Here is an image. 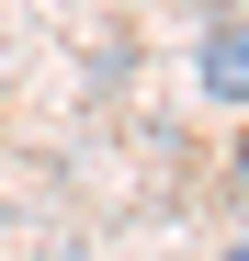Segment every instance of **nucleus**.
<instances>
[{
  "label": "nucleus",
  "mask_w": 249,
  "mask_h": 261,
  "mask_svg": "<svg viewBox=\"0 0 249 261\" xmlns=\"http://www.w3.org/2000/svg\"><path fill=\"white\" fill-rule=\"evenodd\" d=\"M193 80H204V102L249 114V23H204V46H193Z\"/></svg>",
  "instance_id": "f257e3e1"
},
{
  "label": "nucleus",
  "mask_w": 249,
  "mask_h": 261,
  "mask_svg": "<svg viewBox=\"0 0 249 261\" xmlns=\"http://www.w3.org/2000/svg\"><path fill=\"white\" fill-rule=\"evenodd\" d=\"M238 193H249V125H238Z\"/></svg>",
  "instance_id": "f03ea898"
},
{
  "label": "nucleus",
  "mask_w": 249,
  "mask_h": 261,
  "mask_svg": "<svg viewBox=\"0 0 249 261\" xmlns=\"http://www.w3.org/2000/svg\"><path fill=\"white\" fill-rule=\"evenodd\" d=\"M227 261H249V239H238V250H227Z\"/></svg>",
  "instance_id": "7ed1b4c3"
}]
</instances>
